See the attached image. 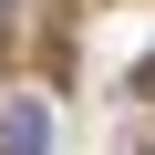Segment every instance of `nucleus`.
<instances>
[{
    "mask_svg": "<svg viewBox=\"0 0 155 155\" xmlns=\"http://www.w3.org/2000/svg\"><path fill=\"white\" fill-rule=\"evenodd\" d=\"M41 145H52L41 93H11V104H0V155H41Z\"/></svg>",
    "mask_w": 155,
    "mask_h": 155,
    "instance_id": "nucleus-1",
    "label": "nucleus"
},
{
    "mask_svg": "<svg viewBox=\"0 0 155 155\" xmlns=\"http://www.w3.org/2000/svg\"><path fill=\"white\" fill-rule=\"evenodd\" d=\"M0 21H11V0H0Z\"/></svg>",
    "mask_w": 155,
    "mask_h": 155,
    "instance_id": "nucleus-2",
    "label": "nucleus"
}]
</instances>
